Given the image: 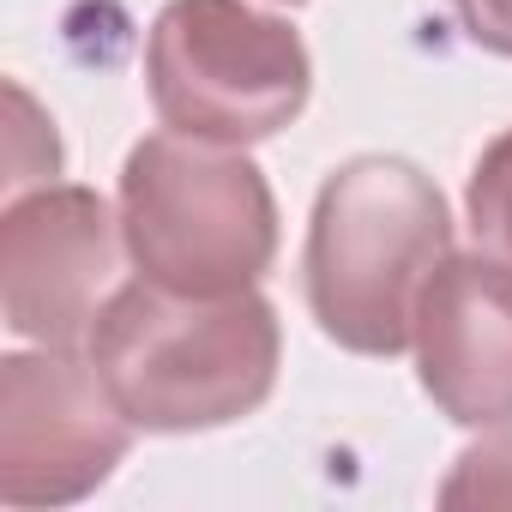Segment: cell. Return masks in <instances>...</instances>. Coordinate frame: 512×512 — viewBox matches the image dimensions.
Returning <instances> with one entry per match:
<instances>
[{
  "label": "cell",
  "mask_w": 512,
  "mask_h": 512,
  "mask_svg": "<svg viewBox=\"0 0 512 512\" xmlns=\"http://www.w3.org/2000/svg\"><path fill=\"white\" fill-rule=\"evenodd\" d=\"M458 13V25L470 31V43H482L488 55L512 61V0H446Z\"/></svg>",
  "instance_id": "obj_10"
},
{
  "label": "cell",
  "mask_w": 512,
  "mask_h": 512,
  "mask_svg": "<svg viewBox=\"0 0 512 512\" xmlns=\"http://www.w3.org/2000/svg\"><path fill=\"white\" fill-rule=\"evenodd\" d=\"M133 422L103 386L97 362L43 344V356L0 362V500L67 506L109 482L127 458Z\"/></svg>",
  "instance_id": "obj_5"
},
{
  "label": "cell",
  "mask_w": 512,
  "mask_h": 512,
  "mask_svg": "<svg viewBox=\"0 0 512 512\" xmlns=\"http://www.w3.org/2000/svg\"><path fill=\"white\" fill-rule=\"evenodd\" d=\"M115 278V217L91 187H43L0 223V302L7 326L37 344H73L103 314Z\"/></svg>",
  "instance_id": "obj_6"
},
{
  "label": "cell",
  "mask_w": 512,
  "mask_h": 512,
  "mask_svg": "<svg viewBox=\"0 0 512 512\" xmlns=\"http://www.w3.org/2000/svg\"><path fill=\"white\" fill-rule=\"evenodd\" d=\"M446 506H512V434L458 458V476L440 488Z\"/></svg>",
  "instance_id": "obj_9"
},
{
  "label": "cell",
  "mask_w": 512,
  "mask_h": 512,
  "mask_svg": "<svg viewBox=\"0 0 512 512\" xmlns=\"http://www.w3.org/2000/svg\"><path fill=\"white\" fill-rule=\"evenodd\" d=\"M464 205H470V229H476V241L494 253V260L512 266V133H500V139L476 157Z\"/></svg>",
  "instance_id": "obj_8"
},
{
  "label": "cell",
  "mask_w": 512,
  "mask_h": 512,
  "mask_svg": "<svg viewBox=\"0 0 512 512\" xmlns=\"http://www.w3.org/2000/svg\"><path fill=\"white\" fill-rule=\"evenodd\" d=\"M422 392L464 428L512 422V266L506 260H440L416 308Z\"/></svg>",
  "instance_id": "obj_7"
},
{
  "label": "cell",
  "mask_w": 512,
  "mask_h": 512,
  "mask_svg": "<svg viewBox=\"0 0 512 512\" xmlns=\"http://www.w3.org/2000/svg\"><path fill=\"white\" fill-rule=\"evenodd\" d=\"M121 241L151 284L229 296L272 266L278 205L266 175L229 145L151 133L121 169Z\"/></svg>",
  "instance_id": "obj_3"
},
{
  "label": "cell",
  "mask_w": 512,
  "mask_h": 512,
  "mask_svg": "<svg viewBox=\"0 0 512 512\" xmlns=\"http://www.w3.org/2000/svg\"><path fill=\"white\" fill-rule=\"evenodd\" d=\"M145 85L175 133L253 145L302 115L314 67L302 37L247 0H169L151 25Z\"/></svg>",
  "instance_id": "obj_4"
},
{
  "label": "cell",
  "mask_w": 512,
  "mask_h": 512,
  "mask_svg": "<svg viewBox=\"0 0 512 512\" xmlns=\"http://www.w3.org/2000/svg\"><path fill=\"white\" fill-rule=\"evenodd\" d=\"M91 362L133 428H223L260 410L278 380V314L253 284L187 296L139 278L91 320Z\"/></svg>",
  "instance_id": "obj_1"
},
{
  "label": "cell",
  "mask_w": 512,
  "mask_h": 512,
  "mask_svg": "<svg viewBox=\"0 0 512 512\" xmlns=\"http://www.w3.org/2000/svg\"><path fill=\"white\" fill-rule=\"evenodd\" d=\"M290 7H296V0H290Z\"/></svg>",
  "instance_id": "obj_11"
},
{
  "label": "cell",
  "mask_w": 512,
  "mask_h": 512,
  "mask_svg": "<svg viewBox=\"0 0 512 512\" xmlns=\"http://www.w3.org/2000/svg\"><path fill=\"white\" fill-rule=\"evenodd\" d=\"M446 253L440 187L404 157H350L308 223V308L320 332L356 356H398L416 344V308Z\"/></svg>",
  "instance_id": "obj_2"
}]
</instances>
